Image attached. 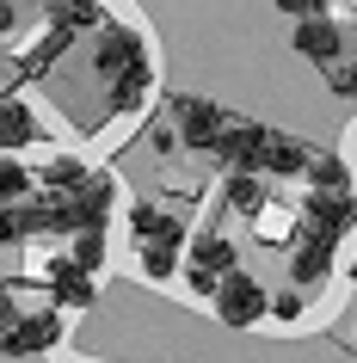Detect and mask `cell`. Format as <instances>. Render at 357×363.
<instances>
[{"label": "cell", "mask_w": 357, "mask_h": 363, "mask_svg": "<svg viewBox=\"0 0 357 363\" xmlns=\"http://www.w3.org/2000/svg\"><path fill=\"white\" fill-rule=\"evenodd\" d=\"M209 308H216V320L228 326V333H246V326H259L265 314H271V289L253 277V271H228L222 284H216V296H209Z\"/></svg>", "instance_id": "obj_1"}, {"label": "cell", "mask_w": 357, "mask_h": 363, "mask_svg": "<svg viewBox=\"0 0 357 363\" xmlns=\"http://www.w3.org/2000/svg\"><path fill=\"white\" fill-rule=\"evenodd\" d=\"M241 265V252H234V240H228V234H197V240H191V252H185V284H191V296H216V284H222L228 271Z\"/></svg>", "instance_id": "obj_2"}, {"label": "cell", "mask_w": 357, "mask_h": 363, "mask_svg": "<svg viewBox=\"0 0 357 363\" xmlns=\"http://www.w3.org/2000/svg\"><path fill=\"white\" fill-rule=\"evenodd\" d=\"M222 123H228V111H222V105H209L204 93H179V99H172V130H179V142H185V148L216 154Z\"/></svg>", "instance_id": "obj_3"}, {"label": "cell", "mask_w": 357, "mask_h": 363, "mask_svg": "<svg viewBox=\"0 0 357 363\" xmlns=\"http://www.w3.org/2000/svg\"><path fill=\"white\" fill-rule=\"evenodd\" d=\"M56 345H62V314L56 308H38V314H19L0 333V357H43Z\"/></svg>", "instance_id": "obj_4"}, {"label": "cell", "mask_w": 357, "mask_h": 363, "mask_svg": "<svg viewBox=\"0 0 357 363\" xmlns=\"http://www.w3.org/2000/svg\"><path fill=\"white\" fill-rule=\"evenodd\" d=\"M290 50H296L302 62H314V68H333V62H345V31H339V19L314 13V19H296Z\"/></svg>", "instance_id": "obj_5"}, {"label": "cell", "mask_w": 357, "mask_h": 363, "mask_svg": "<svg viewBox=\"0 0 357 363\" xmlns=\"http://www.w3.org/2000/svg\"><path fill=\"white\" fill-rule=\"evenodd\" d=\"M142 62H148V43L136 38L130 25H99V50H93V68L105 80H117V74H130V68H142Z\"/></svg>", "instance_id": "obj_6"}, {"label": "cell", "mask_w": 357, "mask_h": 363, "mask_svg": "<svg viewBox=\"0 0 357 363\" xmlns=\"http://www.w3.org/2000/svg\"><path fill=\"white\" fill-rule=\"evenodd\" d=\"M259 148H265V123H246V117H228L216 135V160L228 172H259Z\"/></svg>", "instance_id": "obj_7"}, {"label": "cell", "mask_w": 357, "mask_h": 363, "mask_svg": "<svg viewBox=\"0 0 357 363\" xmlns=\"http://www.w3.org/2000/svg\"><path fill=\"white\" fill-rule=\"evenodd\" d=\"M43 284H50L56 308H93V302H99V284H93V271H80L75 259H68V252L43 265Z\"/></svg>", "instance_id": "obj_8"}, {"label": "cell", "mask_w": 357, "mask_h": 363, "mask_svg": "<svg viewBox=\"0 0 357 363\" xmlns=\"http://www.w3.org/2000/svg\"><path fill=\"white\" fill-rule=\"evenodd\" d=\"M130 234H136V247H185V228H179V216L154 210L148 197H130Z\"/></svg>", "instance_id": "obj_9"}, {"label": "cell", "mask_w": 357, "mask_h": 363, "mask_svg": "<svg viewBox=\"0 0 357 363\" xmlns=\"http://www.w3.org/2000/svg\"><path fill=\"white\" fill-rule=\"evenodd\" d=\"M308 142L302 135H283V130H265V148H259V172H271V179H302L308 172Z\"/></svg>", "instance_id": "obj_10"}, {"label": "cell", "mask_w": 357, "mask_h": 363, "mask_svg": "<svg viewBox=\"0 0 357 363\" xmlns=\"http://www.w3.org/2000/svg\"><path fill=\"white\" fill-rule=\"evenodd\" d=\"M308 222L320 234V240H339V234H351L357 228V197H308Z\"/></svg>", "instance_id": "obj_11"}, {"label": "cell", "mask_w": 357, "mask_h": 363, "mask_svg": "<svg viewBox=\"0 0 357 363\" xmlns=\"http://www.w3.org/2000/svg\"><path fill=\"white\" fill-rule=\"evenodd\" d=\"M43 135V123L31 117V105H19L13 93H0V148L13 154V148H31Z\"/></svg>", "instance_id": "obj_12"}, {"label": "cell", "mask_w": 357, "mask_h": 363, "mask_svg": "<svg viewBox=\"0 0 357 363\" xmlns=\"http://www.w3.org/2000/svg\"><path fill=\"white\" fill-rule=\"evenodd\" d=\"M308 191L314 197H351V167H345V154H308Z\"/></svg>", "instance_id": "obj_13"}, {"label": "cell", "mask_w": 357, "mask_h": 363, "mask_svg": "<svg viewBox=\"0 0 357 363\" xmlns=\"http://www.w3.org/2000/svg\"><path fill=\"white\" fill-rule=\"evenodd\" d=\"M326 271H333V240H320V234H308V240L296 247V259H290V277H296V284L308 289V284H320Z\"/></svg>", "instance_id": "obj_14"}, {"label": "cell", "mask_w": 357, "mask_h": 363, "mask_svg": "<svg viewBox=\"0 0 357 363\" xmlns=\"http://www.w3.org/2000/svg\"><path fill=\"white\" fill-rule=\"evenodd\" d=\"M222 197H228V210H241V216H259L265 203H271V191H265V172H228Z\"/></svg>", "instance_id": "obj_15"}, {"label": "cell", "mask_w": 357, "mask_h": 363, "mask_svg": "<svg viewBox=\"0 0 357 363\" xmlns=\"http://www.w3.org/2000/svg\"><path fill=\"white\" fill-rule=\"evenodd\" d=\"M50 25L68 31V38H80V31H99L105 25V6L99 0H62V6H50Z\"/></svg>", "instance_id": "obj_16"}, {"label": "cell", "mask_w": 357, "mask_h": 363, "mask_svg": "<svg viewBox=\"0 0 357 363\" xmlns=\"http://www.w3.org/2000/svg\"><path fill=\"white\" fill-rule=\"evenodd\" d=\"M68 259H75L80 271H99V265H105V228H99V222L75 228V240H68Z\"/></svg>", "instance_id": "obj_17"}, {"label": "cell", "mask_w": 357, "mask_h": 363, "mask_svg": "<svg viewBox=\"0 0 357 363\" xmlns=\"http://www.w3.org/2000/svg\"><path fill=\"white\" fill-rule=\"evenodd\" d=\"M25 197H38L31 167H19V160H0V203H25Z\"/></svg>", "instance_id": "obj_18"}, {"label": "cell", "mask_w": 357, "mask_h": 363, "mask_svg": "<svg viewBox=\"0 0 357 363\" xmlns=\"http://www.w3.org/2000/svg\"><path fill=\"white\" fill-rule=\"evenodd\" d=\"M142 252V277H154V284H167V277H179V247H136Z\"/></svg>", "instance_id": "obj_19"}, {"label": "cell", "mask_w": 357, "mask_h": 363, "mask_svg": "<svg viewBox=\"0 0 357 363\" xmlns=\"http://www.w3.org/2000/svg\"><path fill=\"white\" fill-rule=\"evenodd\" d=\"M320 74H326V86H333L339 99H357V56L333 62V68H320Z\"/></svg>", "instance_id": "obj_20"}, {"label": "cell", "mask_w": 357, "mask_h": 363, "mask_svg": "<svg viewBox=\"0 0 357 363\" xmlns=\"http://www.w3.org/2000/svg\"><path fill=\"white\" fill-rule=\"evenodd\" d=\"M271 320H283V326H296V320H302V289H283V296H271Z\"/></svg>", "instance_id": "obj_21"}, {"label": "cell", "mask_w": 357, "mask_h": 363, "mask_svg": "<svg viewBox=\"0 0 357 363\" xmlns=\"http://www.w3.org/2000/svg\"><path fill=\"white\" fill-rule=\"evenodd\" d=\"M148 148L160 154V160H167V154L179 148V130H172V123H154V130H148Z\"/></svg>", "instance_id": "obj_22"}, {"label": "cell", "mask_w": 357, "mask_h": 363, "mask_svg": "<svg viewBox=\"0 0 357 363\" xmlns=\"http://www.w3.org/2000/svg\"><path fill=\"white\" fill-rule=\"evenodd\" d=\"M278 13H290V19H314V13H326V0H278Z\"/></svg>", "instance_id": "obj_23"}, {"label": "cell", "mask_w": 357, "mask_h": 363, "mask_svg": "<svg viewBox=\"0 0 357 363\" xmlns=\"http://www.w3.org/2000/svg\"><path fill=\"white\" fill-rule=\"evenodd\" d=\"M13 31H19V6H13V0H0V38H13Z\"/></svg>", "instance_id": "obj_24"}, {"label": "cell", "mask_w": 357, "mask_h": 363, "mask_svg": "<svg viewBox=\"0 0 357 363\" xmlns=\"http://www.w3.org/2000/svg\"><path fill=\"white\" fill-rule=\"evenodd\" d=\"M13 320H19V308H13V289L0 284V333H6V326H13Z\"/></svg>", "instance_id": "obj_25"}, {"label": "cell", "mask_w": 357, "mask_h": 363, "mask_svg": "<svg viewBox=\"0 0 357 363\" xmlns=\"http://www.w3.org/2000/svg\"><path fill=\"white\" fill-rule=\"evenodd\" d=\"M351 284H357V259H351Z\"/></svg>", "instance_id": "obj_26"}, {"label": "cell", "mask_w": 357, "mask_h": 363, "mask_svg": "<svg viewBox=\"0 0 357 363\" xmlns=\"http://www.w3.org/2000/svg\"><path fill=\"white\" fill-rule=\"evenodd\" d=\"M43 6H62V0H43Z\"/></svg>", "instance_id": "obj_27"}]
</instances>
